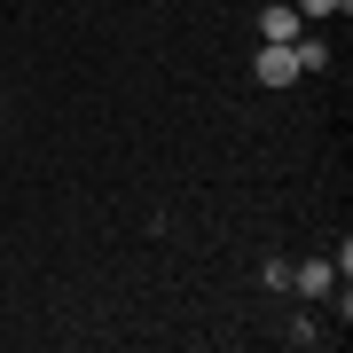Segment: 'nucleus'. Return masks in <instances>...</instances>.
Segmentation results:
<instances>
[{
    "instance_id": "f257e3e1",
    "label": "nucleus",
    "mask_w": 353,
    "mask_h": 353,
    "mask_svg": "<svg viewBox=\"0 0 353 353\" xmlns=\"http://www.w3.org/2000/svg\"><path fill=\"white\" fill-rule=\"evenodd\" d=\"M252 79L259 87H299V48H275V39H259V55H252Z\"/></svg>"
},
{
    "instance_id": "f03ea898",
    "label": "nucleus",
    "mask_w": 353,
    "mask_h": 353,
    "mask_svg": "<svg viewBox=\"0 0 353 353\" xmlns=\"http://www.w3.org/2000/svg\"><path fill=\"white\" fill-rule=\"evenodd\" d=\"M290 290H299V299H330V290H338V267L330 259H290Z\"/></svg>"
},
{
    "instance_id": "7ed1b4c3",
    "label": "nucleus",
    "mask_w": 353,
    "mask_h": 353,
    "mask_svg": "<svg viewBox=\"0 0 353 353\" xmlns=\"http://www.w3.org/2000/svg\"><path fill=\"white\" fill-rule=\"evenodd\" d=\"M299 32H306V16H299V8H267V16H259V39H275V48H290Z\"/></svg>"
},
{
    "instance_id": "20e7f679",
    "label": "nucleus",
    "mask_w": 353,
    "mask_h": 353,
    "mask_svg": "<svg viewBox=\"0 0 353 353\" xmlns=\"http://www.w3.org/2000/svg\"><path fill=\"white\" fill-rule=\"evenodd\" d=\"M290 48H299V71H306V79H314V71H330V48H322V39H306V32H299Z\"/></svg>"
},
{
    "instance_id": "39448f33",
    "label": "nucleus",
    "mask_w": 353,
    "mask_h": 353,
    "mask_svg": "<svg viewBox=\"0 0 353 353\" xmlns=\"http://www.w3.org/2000/svg\"><path fill=\"white\" fill-rule=\"evenodd\" d=\"M290 8H299V16H345L353 0H290Z\"/></svg>"
}]
</instances>
